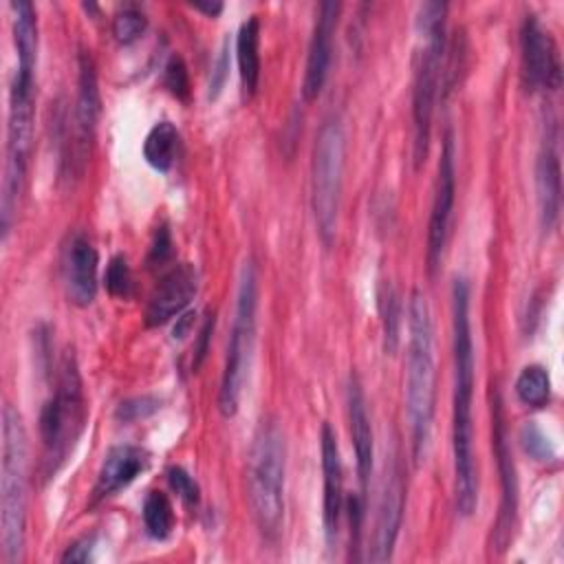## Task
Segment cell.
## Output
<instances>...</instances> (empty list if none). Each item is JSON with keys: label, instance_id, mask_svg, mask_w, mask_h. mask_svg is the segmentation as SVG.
I'll return each mask as SVG.
<instances>
[{"label": "cell", "instance_id": "cell-7", "mask_svg": "<svg viewBox=\"0 0 564 564\" xmlns=\"http://www.w3.org/2000/svg\"><path fill=\"white\" fill-rule=\"evenodd\" d=\"M258 315V273L251 260H245L238 278L236 313L231 335L227 341L225 368L218 390V410L223 416H234L240 403L242 386L249 375L253 344H256V317Z\"/></svg>", "mask_w": 564, "mask_h": 564}, {"label": "cell", "instance_id": "cell-10", "mask_svg": "<svg viewBox=\"0 0 564 564\" xmlns=\"http://www.w3.org/2000/svg\"><path fill=\"white\" fill-rule=\"evenodd\" d=\"M491 443H494V456L500 474V511L494 524V546L498 551L507 549L511 540V531L516 524V511H518V478H516V463L509 445V432H507V419L502 410L500 392H491Z\"/></svg>", "mask_w": 564, "mask_h": 564}, {"label": "cell", "instance_id": "cell-27", "mask_svg": "<svg viewBox=\"0 0 564 564\" xmlns=\"http://www.w3.org/2000/svg\"><path fill=\"white\" fill-rule=\"evenodd\" d=\"M145 26H148V18L134 4L121 7L112 18V35L121 44H132L134 40H139L143 35Z\"/></svg>", "mask_w": 564, "mask_h": 564}, {"label": "cell", "instance_id": "cell-5", "mask_svg": "<svg viewBox=\"0 0 564 564\" xmlns=\"http://www.w3.org/2000/svg\"><path fill=\"white\" fill-rule=\"evenodd\" d=\"M284 480H286V443L275 421H262L247 463V487L256 527L260 535L275 542L284 524Z\"/></svg>", "mask_w": 564, "mask_h": 564}, {"label": "cell", "instance_id": "cell-15", "mask_svg": "<svg viewBox=\"0 0 564 564\" xmlns=\"http://www.w3.org/2000/svg\"><path fill=\"white\" fill-rule=\"evenodd\" d=\"M403 507H405V480L399 458L390 460V467L386 471V485L379 500V513H377V527H375V542H372V562H386L392 557L394 542L401 529L403 520Z\"/></svg>", "mask_w": 564, "mask_h": 564}, {"label": "cell", "instance_id": "cell-20", "mask_svg": "<svg viewBox=\"0 0 564 564\" xmlns=\"http://www.w3.org/2000/svg\"><path fill=\"white\" fill-rule=\"evenodd\" d=\"M346 394H348V425H350V436H352L357 478H359V487H361V498L366 500V491H368L370 474H372L375 447H372V427H370V416H368V408H366V397H364L361 383L355 375H350Z\"/></svg>", "mask_w": 564, "mask_h": 564}, {"label": "cell", "instance_id": "cell-19", "mask_svg": "<svg viewBox=\"0 0 564 564\" xmlns=\"http://www.w3.org/2000/svg\"><path fill=\"white\" fill-rule=\"evenodd\" d=\"M150 465V454L139 445H115L108 449L95 487H93V502L106 500L128 487L137 476H141Z\"/></svg>", "mask_w": 564, "mask_h": 564}, {"label": "cell", "instance_id": "cell-16", "mask_svg": "<svg viewBox=\"0 0 564 564\" xmlns=\"http://www.w3.org/2000/svg\"><path fill=\"white\" fill-rule=\"evenodd\" d=\"M196 293H198L196 267L189 262L176 264L161 278L154 293L150 295V302L145 308V324L161 326L172 317H178L196 297Z\"/></svg>", "mask_w": 564, "mask_h": 564}, {"label": "cell", "instance_id": "cell-24", "mask_svg": "<svg viewBox=\"0 0 564 564\" xmlns=\"http://www.w3.org/2000/svg\"><path fill=\"white\" fill-rule=\"evenodd\" d=\"M516 394L529 408H544L551 399V377L546 368L531 364L516 379Z\"/></svg>", "mask_w": 564, "mask_h": 564}, {"label": "cell", "instance_id": "cell-36", "mask_svg": "<svg viewBox=\"0 0 564 564\" xmlns=\"http://www.w3.org/2000/svg\"><path fill=\"white\" fill-rule=\"evenodd\" d=\"M93 549H95V535L79 538L66 549V553L62 555V562H88L93 560Z\"/></svg>", "mask_w": 564, "mask_h": 564}, {"label": "cell", "instance_id": "cell-14", "mask_svg": "<svg viewBox=\"0 0 564 564\" xmlns=\"http://www.w3.org/2000/svg\"><path fill=\"white\" fill-rule=\"evenodd\" d=\"M339 2L326 0L317 7L315 24L308 42V55H306V68H304V82H302V95L306 101H313L328 77L330 57H333V35L339 20Z\"/></svg>", "mask_w": 564, "mask_h": 564}, {"label": "cell", "instance_id": "cell-2", "mask_svg": "<svg viewBox=\"0 0 564 564\" xmlns=\"http://www.w3.org/2000/svg\"><path fill=\"white\" fill-rule=\"evenodd\" d=\"M408 355H405V412L410 423L412 458L419 465L430 445L434 419V326L425 295L414 289L408 302Z\"/></svg>", "mask_w": 564, "mask_h": 564}, {"label": "cell", "instance_id": "cell-31", "mask_svg": "<svg viewBox=\"0 0 564 564\" xmlns=\"http://www.w3.org/2000/svg\"><path fill=\"white\" fill-rule=\"evenodd\" d=\"M161 408V401L156 397H132L128 401H121L117 405V419L123 421V423H132V421H139V419H145L150 414H154L156 410Z\"/></svg>", "mask_w": 564, "mask_h": 564}, {"label": "cell", "instance_id": "cell-32", "mask_svg": "<svg viewBox=\"0 0 564 564\" xmlns=\"http://www.w3.org/2000/svg\"><path fill=\"white\" fill-rule=\"evenodd\" d=\"M167 480H170L172 489H174L187 505H198V500H200V489H198L196 480H194L183 467H170V469H167Z\"/></svg>", "mask_w": 564, "mask_h": 564}, {"label": "cell", "instance_id": "cell-12", "mask_svg": "<svg viewBox=\"0 0 564 564\" xmlns=\"http://www.w3.org/2000/svg\"><path fill=\"white\" fill-rule=\"evenodd\" d=\"M454 137L452 132L445 134L441 161H438V174H436V189L427 223V269L434 273L443 260L447 234H449V220L454 209V194H456V170H454Z\"/></svg>", "mask_w": 564, "mask_h": 564}, {"label": "cell", "instance_id": "cell-13", "mask_svg": "<svg viewBox=\"0 0 564 564\" xmlns=\"http://www.w3.org/2000/svg\"><path fill=\"white\" fill-rule=\"evenodd\" d=\"M97 249L84 231H73L62 249V280L70 304L84 308L97 295Z\"/></svg>", "mask_w": 564, "mask_h": 564}, {"label": "cell", "instance_id": "cell-29", "mask_svg": "<svg viewBox=\"0 0 564 564\" xmlns=\"http://www.w3.org/2000/svg\"><path fill=\"white\" fill-rule=\"evenodd\" d=\"M520 443L524 447V452L535 458V460H553L555 458V449L549 441V436L533 423H524L520 430Z\"/></svg>", "mask_w": 564, "mask_h": 564}, {"label": "cell", "instance_id": "cell-37", "mask_svg": "<svg viewBox=\"0 0 564 564\" xmlns=\"http://www.w3.org/2000/svg\"><path fill=\"white\" fill-rule=\"evenodd\" d=\"M189 4H192L194 9L207 13L209 18H214V15H218V13L223 11V2H189Z\"/></svg>", "mask_w": 564, "mask_h": 564}, {"label": "cell", "instance_id": "cell-4", "mask_svg": "<svg viewBox=\"0 0 564 564\" xmlns=\"http://www.w3.org/2000/svg\"><path fill=\"white\" fill-rule=\"evenodd\" d=\"M26 487L29 443L20 412L2 408V467H0V540L2 557L13 564L22 557L26 538Z\"/></svg>", "mask_w": 564, "mask_h": 564}, {"label": "cell", "instance_id": "cell-26", "mask_svg": "<svg viewBox=\"0 0 564 564\" xmlns=\"http://www.w3.org/2000/svg\"><path fill=\"white\" fill-rule=\"evenodd\" d=\"M379 313L383 322V348L386 352H394L399 344V326H401V304L392 284H383L379 291Z\"/></svg>", "mask_w": 564, "mask_h": 564}, {"label": "cell", "instance_id": "cell-1", "mask_svg": "<svg viewBox=\"0 0 564 564\" xmlns=\"http://www.w3.org/2000/svg\"><path fill=\"white\" fill-rule=\"evenodd\" d=\"M452 346H454V401H452V452L454 491L460 516L478 507V476L474 456V339L469 322V282L456 275L452 282Z\"/></svg>", "mask_w": 564, "mask_h": 564}, {"label": "cell", "instance_id": "cell-21", "mask_svg": "<svg viewBox=\"0 0 564 564\" xmlns=\"http://www.w3.org/2000/svg\"><path fill=\"white\" fill-rule=\"evenodd\" d=\"M535 189H538V207H540L542 227L546 231H551L560 218V200H562L560 152H557L553 132H546V137L542 141V150L538 154Z\"/></svg>", "mask_w": 564, "mask_h": 564}, {"label": "cell", "instance_id": "cell-28", "mask_svg": "<svg viewBox=\"0 0 564 564\" xmlns=\"http://www.w3.org/2000/svg\"><path fill=\"white\" fill-rule=\"evenodd\" d=\"M163 86L176 97V99H187L189 97V73L181 55H170V59L163 66Z\"/></svg>", "mask_w": 564, "mask_h": 564}, {"label": "cell", "instance_id": "cell-8", "mask_svg": "<svg viewBox=\"0 0 564 564\" xmlns=\"http://www.w3.org/2000/svg\"><path fill=\"white\" fill-rule=\"evenodd\" d=\"M86 401L82 379L73 355H64L55 381V390L40 412V438L44 445V463L53 474L73 449L84 430Z\"/></svg>", "mask_w": 564, "mask_h": 564}, {"label": "cell", "instance_id": "cell-23", "mask_svg": "<svg viewBox=\"0 0 564 564\" xmlns=\"http://www.w3.org/2000/svg\"><path fill=\"white\" fill-rule=\"evenodd\" d=\"M178 154V130L172 121H159L143 141V159L159 172H167Z\"/></svg>", "mask_w": 564, "mask_h": 564}, {"label": "cell", "instance_id": "cell-38", "mask_svg": "<svg viewBox=\"0 0 564 564\" xmlns=\"http://www.w3.org/2000/svg\"><path fill=\"white\" fill-rule=\"evenodd\" d=\"M194 317H196L194 313H181V315L176 317V319H181V326H176V328H174V337H178V339H181V337H185V333H187V328L192 326Z\"/></svg>", "mask_w": 564, "mask_h": 564}, {"label": "cell", "instance_id": "cell-35", "mask_svg": "<svg viewBox=\"0 0 564 564\" xmlns=\"http://www.w3.org/2000/svg\"><path fill=\"white\" fill-rule=\"evenodd\" d=\"M214 322H216V317H214V313H209L207 319L203 322L200 330H198V339H196V346H194V364H192L194 370H198L200 364H203L205 357H207V348H209L212 333H214Z\"/></svg>", "mask_w": 564, "mask_h": 564}, {"label": "cell", "instance_id": "cell-9", "mask_svg": "<svg viewBox=\"0 0 564 564\" xmlns=\"http://www.w3.org/2000/svg\"><path fill=\"white\" fill-rule=\"evenodd\" d=\"M346 137L337 119H326L315 137L311 163V205L317 234L326 247L337 234L341 181H344Z\"/></svg>", "mask_w": 564, "mask_h": 564}, {"label": "cell", "instance_id": "cell-18", "mask_svg": "<svg viewBox=\"0 0 564 564\" xmlns=\"http://www.w3.org/2000/svg\"><path fill=\"white\" fill-rule=\"evenodd\" d=\"M79 79H77V106H75V161L84 165L88 145L97 126L101 99H99V86H97V73L95 62L88 51H82L79 57Z\"/></svg>", "mask_w": 564, "mask_h": 564}, {"label": "cell", "instance_id": "cell-6", "mask_svg": "<svg viewBox=\"0 0 564 564\" xmlns=\"http://www.w3.org/2000/svg\"><path fill=\"white\" fill-rule=\"evenodd\" d=\"M35 64L33 59H18L9 86V115H7V161L0 196V227L7 238L15 218L18 198L24 185L29 152L33 141L35 121Z\"/></svg>", "mask_w": 564, "mask_h": 564}, {"label": "cell", "instance_id": "cell-17", "mask_svg": "<svg viewBox=\"0 0 564 564\" xmlns=\"http://www.w3.org/2000/svg\"><path fill=\"white\" fill-rule=\"evenodd\" d=\"M319 447H322V474H324V533H326V540L333 542L339 533L341 509H344V469H341L337 434L328 423L322 425Z\"/></svg>", "mask_w": 564, "mask_h": 564}, {"label": "cell", "instance_id": "cell-33", "mask_svg": "<svg viewBox=\"0 0 564 564\" xmlns=\"http://www.w3.org/2000/svg\"><path fill=\"white\" fill-rule=\"evenodd\" d=\"M174 253V245H172V236L167 231V227H161L154 236V242L150 247V256H148V264L150 267H161L165 264Z\"/></svg>", "mask_w": 564, "mask_h": 564}, {"label": "cell", "instance_id": "cell-34", "mask_svg": "<svg viewBox=\"0 0 564 564\" xmlns=\"http://www.w3.org/2000/svg\"><path fill=\"white\" fill-rule=\"evenodd\" d=\"M227 70H229V48H227V42L223 44L220 48V55L214 64V70H212V79H209V99L218 97V93L223 90L225 86V79H227Z\"/></svg>", "mask_w": 564, "mask_h": 564}, {"label": "cell", "instance_id": "cell-30", "mask_svg": "<svg viewBox=\"0 0 564 564\" xmlns=\"http://www.w3.org/2000/svg\"><path fill=\"white\" fill-rule=\"evenodd\" d=\"M106 286H108V291L112 295H119V297H126L130 293V289H132V273H130L128 260L123 256H115L108 262Z\"/></svg>", "mask_w": 564, "mask_h": 564}, {"label": "cell", "instance_id": "cell-22", "mask_svg": "<svg viewBox=\"0 0 564 564\" xmlns=\"http://www.w3.org/2000/svg\"><path fill=\"white\" fill-rule=\"evenodd\" d=\"M236 59L245 97H253L260 84V20L249 15L236 35Z\"/></svg>", "mask_w": 564, "mask_h": 564}, {"label": "cell", "instance_id": "cell-11", "mask_svg": "<svg viewBox=\"0 0 564 564\" xmlns=\"http://www.w3.org/2000/svg\"><path fill=\"white\" fill-rule=\"evenodd\" d=\"M522 73L531 90H557L562 84V59L557 44L538 15L529 13L520 29Z\"/></svg>", "mask_w": 564, "mask_h": 564}, {"label": "cell", "instance_id": "cell-3", "mask_svg": "<svg viewBox=\"0 0 564 564\" xmlns=\"http://www.w3.org/2000/svg\"><path fill=\"white\" fill-rule=\"evenodd\" d=\"M445 2H423L416 13V53L412 82V128H414V163L421 165L427 156L432 115L443 77L445 42Z\"/></svg>", "mask_w": 564, "mask_h": 564}, {"label": "cell", "instance_id": "cell-25", "mask_svg": "<svg viewBox=\"0 0 564 564\" xmlns=\"http://www.w3.org/2000/svg\"><path fill=\"white\" fill-rule=\"evenodd\" d=\"M143 524L150 538L165 540L174 529V509L163 491H150L143 500Z\"/></svg>", "mask_w": 564, "mask_h": 564}]
</instances>
